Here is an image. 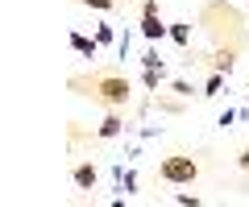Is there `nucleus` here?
I'll return each instance as SVG.
<instances>
[{
	"mask_svg": "<svg viewBox=\"0 0 249 207\" xmlns=\"http://www.w3.org/2000/svg\"><path fill=\"white\" fill-rule=\"evenodd\" d=\"M88 87H91L88 96L100 99L104 108H124L129 104V79H121V75H96Z\"/></svg>",
	"mask_w": 249,
	"mask_h": 207,
	"instance_id": "nucleus-1",
	"label": "nucleus"
},
{
	"mask_svg": "<svg viewBox=\"0 0 249 207\" xmlns=\"http://www.w3.org/2000/svg\"><path fill=\"white\" fill-rule=\"evenodd\" d=\"M158 174H162L166 182H175V187H187V182H196L199 166H196V158H187V153H175V158H166V162L158 166Z\"/></svg>",
	"mask_w": 249,
	"mask_h": 207,
	"instance_id": "nucleus-2",
	"label": "nucleus"
},
{
	"mask_svg": "<svg viewBox=\"0 0 249 207\" xmlns=\"http://www.w3.org/2000/svg\"><path fill=\"white\" fill-rule=\"evenodd\" d=\"M170 29L162 25V17H158V4L154 0H145V9H142V37L145 42H158V37H166Z\"/></svg>",
	"mask_w": 249,
	"mask_h": 207,
	"instance_id": "nucleus-3",
	"label": "nucleus"
},
{
	"mask_svg": "<svg viewBox=\"0 0 249 207\" xmlns=\"http://www.w3.org/2000/svg\"><path fill=\"white\" fill-rule=\"evenodd\" d=\"M71 178H75V187H79V191H91V187H96V166H91V162H79Z\"/></svg>",
	"mask_w": 249,
	"mask_h": 207,
	"instance_id": "nucleus-4",
	"label": "nucleus"
},
{
	"mask_svg": "<svg viewBox=\"0 0 249 207\" xmlns=\"http://www.w3.org/2000/svg\"><path fill=\"white\" fill-rule=\"evenodd\" d=\"M71 46H75L79 58H96L100 54V42H91V37H83V33H71Z\"/></svg>",
	"mask_w": 249,
	"mask_h": 207,
	"instance_id": "nucleus-5",
	"label": "nucleus"
},
{
	"mask_svg": "<svg viewBox=\"0 0 249 207\" xmlns=\"http://www.w3.org/2000/svg\"><path fill=\"white\" fill-rule=\"evenodd\" d=\"M121 128H124V125H121V116H116V108H112V116H108L104 125H100V137H116Z\"/></svg>",
	"mask_w": 249,
	"mask_h": 207,
	"instance_id": "nucleus-6",
	"label": "nucleus"
},
{
	"mask_svg": "<svg viewBox=\"0 0 249 207\" xmlns=\"http://www.w3.org/2000/svg\"><path fill=\"white\" fill-rule=\"evenodd\" d=\"M232 63H237V58H232V50H220L212 66H216V71H220V75H229V71H232Z\"/></svg>",
	"mask_w": 249,
	"mask_h": 207,
	"instance_id": "nucleus-7",
	"label": "nucleus"
},
{
	"mask_svg": "<svg viewBox=\"0 0 249 207\" xmlns=\"http://www.w3.org/2000/svg\"><path fill=\"white\" fill-rule=\"evenodd\" d=\"M170 37H175L178 46H187V42H191V29H187V25H170Z\"/></svg>",
	"mask_w": 249,
	"mask_h": 207,
	"instance_id": "nucleus-8",
	"label": "nucleus"
},
{
	"mask_svg": "<svg viewBox=\"0 0 249 207\" xmlns=\"http://www.w3.org/2000/svg\"><path fill=\"white\" fill-rule=\"evenodd\" d=\"M88 9H96V13H112L116 9V0H83Z\"/></svg>",
	"mask_w": 249,
	"mask_h": 207,
	"instance_id": "nucleus-9",
	"label": "nucleus"
},
{
	"mask_svg": "<svg viewBox=\"0 0 249 207\" xmlns=\"http://www.w3.org/2000/svg\"><path fill=\"white\" fill-rule=\"evenodd\" d=\"M142 63H145V71H162V58L154 54V50H145V58H142Z\"/></svg>",
	"mask_w": 249,
	"mask_h": 207,
	"instance_id": "nucleus-10",
	"label": "nucleus"
},
{
	"mask_svg": "<svg viewBox=\"0 0 249 207\" xmlns=\"http://www.w3.org/2000/svg\"><path fill=\"white\" fill-rule=\"evenodd\" d=\"M220 83H224V75H220V71H216V75H212V79H208V87H204V96H216V91H220Z\"/></svg>",
	"mask_w": 249,
	"mask_h": 207,
	"instance_id": "nucleus-11",
	"label": "nucleus"
},
{
	"mask_svg": "<svg viewBox=\"0 0 249 207\" xmlns=\"http://www.w3.org/2000/svg\"><path fill=\"white\" fill-rule=\"evenodd\" d=\"M158 83H162V71H145V87L158 91Z\"/></svg>",
	"mask_w": 249,
	"mask_h": 207,
	"instance_id": "nucleus-12",
	"label": "nucleus"
},
{
	"mask_svg": "<svg viewBox=\"0 0 249 207\" xmlns=\"http://www.w3.org/2000/svg\"><path fill=\"white\" fill-rule=\"evenodd\" d=\"M96 42H100V46H108V42H112V29L100 25V29H96Z\"/></svg>",
	"mask_w": 249,
	"mask_h": 207,
	"instance_id": "nucleus-13",
	"label": "nucleus"
},
{
	"mask_svg": "<svg viewBox=\"0 0 249 207\" xmlns=\"http://www.w3.org/2000/svg\"><path fill=\"white\" fill-rule=\"evenodd\" d=\"M241 170H249V149H245V153H241Z\"/></svg>",
	"mask_w": 249,
	"mask_h": 207,
	"instance_id": "nucleus-14",
	"label": "nucleus"
}]
</instances>
